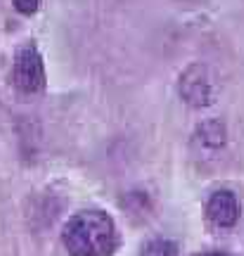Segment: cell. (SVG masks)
<instances>
[{
  "instance_id": "obj_1",
  "label": "cell",
  "mask_w": 244,
  "mask_h": 256,
  "mask_svg": "<svg viewBox=\"0 0 244 256\" xmlns=\"http://www.w3.org/2000/svg\"><path fill=\"white\" fill-rule=\"evenodd\" d=\"M72 256H112L116 252V226L104 211L76 214L62 232Z\"/></svg>"
},
{
  "instance_id": "obj_2",
  "label": "cell",
  "mask_w": 244,
  "mask_h": 256,
  "mask_svg": "<svg viewBox=\"0 0 244 256\" xmlns=\"http://www.w3.org/2000/svg\"><path fill=\"white\" fill-rule=\"evenodd\" d=\"M178 92H180L182 102H188L194 110L211 107L216 102V83H214V76H211V69L206 64H192V66H188L180 74Z\"/></svg>"
},
{
  "instance_id": "obj_3",
  "label": "cell",
  "mask_w": 244,
  "mask_h": 256,
  "mask_svg": "<svg viewBox=\"0 0 244 256\" xmlns=\"http://www.w3.org/2000/svg\"><path fill=\"white\" fill-rule=\"evenodd\" d=\"M12 81L24 95H36L46 88L43 57H40L34 43H26L24 48H19L17 57H14V66H12Z\"/></svg>"
},
{
  "instance_id": "obj_4",
  "label": "cell",
  "mask_w": 244,
  "mask_h": 256,
  "mask_svg": "<svg viewBox=\"0 0 244 256\" xmlns=\"http://www.w3.org/2000/svg\"><path fill=\"white\" fill-rule=\"evenodd\" d=\"M206 216L216 228H232L240 220V202L230 190H218L208 197Z\"/></svg>"
},
{
  "instance_id": "obj_5",
  "label": "cell",
  "mask_w": 244,
  "mask_h": 256,
  "mask_svg": "<svg viewBox=\"0 0 244 256\" xmlns=\"http://www.w3.org/2000/svg\"><path fill=\"white\" fill-rule=\"evenodd\" d=\"M194 145L202 152H218L226 145V126L220 121H204L194 133Z\"/></svg>"
},
{
  "instance_id": "obj_6",
  "label": "cell",
  "mask_w": 244,
  "mask_h": 256,
  "mask_svg": "<svg viewBox=\"0 0 244 256\" xmlns=\"http://www.w3.org/2000/svg\"><path fill=\"white\" fill-rule=\"evenodd\" d=\"M142 256H178V244L171 240H152Z\"/></svg>"
},
{
  "instance_id": "obj_7",
  "label": "cell",
  "mask_w": 244,
  "mask_h": 256,
  "mask_svg": "<svg viewBox=\"0 0 244 256\" xmlns=\"http://www.w3.org/2000/svg\"><path fill=\"white\" fill-rule=\"evenodd\" d=\"M12 2H14L17 12H22V14H36L40 10V0H12Z\"/></svg>"
},
{
  "instance_id": "obj_8",
  "label": "cell",
  "mask_w": 244,
  "mask_h": 256,
  "mask_svg": "<svg viewBox=\"0 0 244 256\" xmlns=\"http://www.w3.org/2000/svg\"><path fill=\"white\" fill-rule=\"evenodd\" d=\"M199 256H230L228 252H204V254H199Z\"/></svg>"
}]
</instances>
